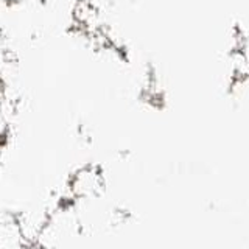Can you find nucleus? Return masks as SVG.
Here are the masks:
<instances>
[]
</instances>
